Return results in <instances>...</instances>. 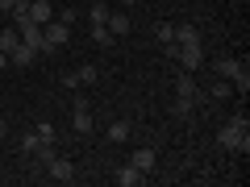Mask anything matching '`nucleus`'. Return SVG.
<instances>
[{"label": "nucleus", "mask_w": 250, "mask_h": 187, "mask_svg": "<svg viewBox=\"0 0 250 187\" xmlns=\"http://www.w3.org/2000/svg\"><path fill=\"white\" fill-rule=\"evenodd\" d=\"M217 142H221L225 150H242V154H246L250 150V125H246V116H229L225 129L217 133Z\"/></svg>", "instance_id": "f257e3e1"}, {"label": "nucleus", "mask_w": 250, "mask_h": 187, "mask_svg": "<svg viewBox=\"0 0 250 187\" xmlns=\"http://www.w3.org/2000/svg\"><path fill=\"white\" fill-rule=\"evenodd\" d=\"M67 42H71V25H62V21H50V25H42V50H46V54L62 50Z\"/></svg>", "instance_id": "f03ea898"}, {"label": "nucleus", "mask_w": 250, "mask_h": 187, "mask_svg": "<svg viewBox=\"0 0 250 187\" xmlns=\"http://www.w3.org/2000/svg\"><path fill=\"white\" fill-rule=\"evenodd\" d=\"M175 62L184 67V71H200V67H205V46H179Z\"/></svg>", "instance_id": "7ed1b4c3"}, {"label": "nucleus", "mask_w": 250, "mask_h": 187, "mask_svg": "<svg viewBox=\"0 0 250 187\" xmlns=\"http://www.w3.org/2000/svg\"><path fill=\"white\" fill-rule=\"evenodd\" d=\"M46 175H50L54 183H71V179H75V162H71V158H59V154H54V158L46 162Z\"/></svg>", "instance_id": "20e7f679"}, {"label": "nucleus", "mask_w": 250, "mask_h": 187, "mask_svg": "<svg viewBox=\"0 0 250 187\" xmlns=\"http://www.w3.org/2000/svg\"><path fill=\"white\" fill-rule=\"evenodd\" d=\"M25 13H29V21H38V25H50L54 21V4L50 0H29Z\"/></svg>", "instance_id": "39448f33"}, {"label": "nucleus", "mask_w": 250, "mask_h": 187, "mask_svg": "<svg viewBox=\"0 0 250 187\" xmlns=\"http://www.w3.org/2000/svg\"><path fill=\"white\" fill-rule=\"evenodd\" d=\"M142 179H146V175H142V170L134 167V162H121V167L113 170V183H121V187H138Z\"/></svg>", "instance_id": "423d86ee"}, {"label": "nucleus", "mask_w": 250, "mask_h": 187, "mask_svg": "<svg viewBox=\"0 0 250 187\" xmlns=\"http://www.w3.org/2000/svg\"><path fill=\"white\" fill-rule=\"evenodd\" d=\"M129 162H134V167L142 170V175H150V170L159 167V154H154L150 146H138V150H134V158H129Z\"/></svg>", "instance_id": "0eeeda50"}, {"label": "nucleus", "mask_w": 250, "mask_h": 187, "mask_svg": "<svg viewBox=\"0 0 250 187\" xmlns=\"http://www.w3.org/2000/svg\"><path fill=\"white\" fill-rule=\"evenodd\" d=\"M171 42L175 46H200V29L196 25H175L171 29Z\"/></svg>", "instance_id": "6e6552de"}, {"label": "nucleus", "mask_w": 250, "mask_h": 187, "mask_svg": "<svg viewBox=\"0 0 250 187\" xmlns=\"http://www.w3.org/2000/svg\"><path fill=\"white\" fill-rule=\"evenodd\" d=\"M104 25H108V34H113V37H125L129 29H134V21H129V13H108Z\"/></svg>", "instance_id": "1a4fd4ad"}, {"label": "nucleus", "mask_w": 250, "mask_h": 187, "mask_svg": "<svg viewBox=\"0 0 250 187\" xmlns=\"http://www.w3.org/2000/svg\"><path fill=\"white\" fill-rule=\"evenodd\" d=\"M9 62H13V67H34V62H38V50H34V46H25V42H21L17 50L9 54Z\"/></svg>", "instance_id": "9d476101"}, {"label": "nucleus", "mask_w": 250, "mask_h": 187, "mask_svg": "<svg viewBox=\"0 0 250 187\" xmlns=\"http://www.w3.org/2000/svg\"><path fill=\"white\" fill-rule=\"evenodd\" d=\"M71 129L75 133H92V108H71Z\"/></svg>", "instance_id": "9b49d317"}, {"label": "nucleus", "mask_w": 250, "mask_h": 187, "mask_svg": "<svg viewBox=\"0 0 250 187\" xmlns=\"http://www.w3.org/2000/svg\"><path fill=\"white\" fill-rule=\"evenodd\" d=\"M242 67H246V62H238V58H229V54H225V58H217V62H213V71L221 75V79H233V75H238Z\"/></svg>", "instance_id": "f8f14e48"}, {"label": "nucleus", "mask_w": 250, "mask_h": 187, "mask_svg": "<svg viewBox=\"0 0 250 187\" xmlns=\"http://www.w3.org/2000/svg\"><path fill=\"white\" fill-rule=\"evenodd\" d=\"M17 46H21V34H17V25H13V21H9V25L0 29V50H4V54H13V50H17Z\"/></svg>", "instance_id": "ddd939ff"}, {"label": "nucleus", "mask_w": 250, "mask_h": 187, "mask_svg": "<svg viewBox=\"0 0 250 187\" xmlns=\"http://www.w3.org/2000/svg\"><path fill=\"white\" fill-rule=\"evenodd\" d=\"M88 21H92V25H104V21H108V0H92V4H88Z\"/></svg>", "instance_id": "4468645a"}, {"label": "nucleus", "mask_w": 250, "mask_h": 187, "mask_svg": "<svg viewBox=\"0 0 250 187\" xmlns=\"http://www.w3.org/2000/svg\"><path fill=\"white\" fill-rule=\"evenodd\" d=\"M175 96H196V79H192V75H175Z\"/></svg>", "instance_id": "2eb2a0df"}, {"label": "nucleus", "mask_w": 250, "mask_h": 187, "mask_svg": "<svg viewBox=\"0 0 250 187\" xmlns=\"http://www.w3.org/2000/svg\"><path fill=\"white\" fill-rule=\"evenodd\" d=\"M229 92H233V83H229V79H221V75H217V79L208 83V96H213V100H225Z\"/></svg>", "instance_id": "dca6fc26"}, {"label": "nucleus", "mask_w": 250, "mask_h": 187, "mask_svg": "<svg viewBox=\"0 0 250 187\" xmlns=\"http://www.w3.org/2000/svg\"><path fill=\"white\" fill-rule=\"evenodd\" d=\"M17 146H21V154H34L38 146H42V137H38V129H34V133H21V137H17Z\"/></svg>", "instance_id": "f3484780"}, {"label": "nucleus", "mask_w": 250, "mask_h": 187, "mask_svg": "<svg viewBox=\"0 0 250 187\" xmlns=\"http://www.w3.org/2000/svg\"><path fill=\"white\" fill-rule=\"evenodd\" d=\"M129 137V121H113L108 125V142H125Z\"/></svg>", "instance_id": "a211bd4d"}, {"label": "nucleus", "mask_w": 250, "mask_h": 187, "mask_svg": "<svg viewBox=\"0 0 250 187\" xmlns=\"http://www.w3.org/2000/svg\"><path fill=\"white\" fill-rule=\"evenodd\" d=\"M229 83H233V88H238V92H242V96H246V92H250V67H242V71H238V75H233V79H229Z\"/></svg>", "instance_id": "6ab92c4d"}, {"label": "nucleus", "mask_w": 250, "mask_h": 187, "mask_svg": "<svg viewBox=\"0 0 250 187\" xmlns=\"http://www.w3.org/2000/svg\"><path fill=\"white\" fill-rule=\"evenodd\" d=\"M92 42H96V46H113V34H108V25H92Z\"/></svg>", "instance_id": "aec40b11"}, {"label": "nucleus", "mask_w": 250, "mask_h": 187, "mask_svg": "<svg viewBox=\"0 0 250 187\" xmlns=\"http://www.w3.org/2000/svg\"><path fill=\"white\" fill-rule=\"evenodd\" d=\"M171 29H175L171 21H159V25H154V42H163V46H167V42H171Z\"/></svg>", "instance_id": "412c9836"}, {"label": "nucleus", "mask_w": 250, "mask_h": 187, "mask_svg": "<svg viewBox=\"0 0 250 187\" xmlns=\"http://www.w3.org/2000/svg\"><path fill=\"white\" fill-rule=\"evenodd\" d=\"M75 75H80V83H96V79H100V71L92 67V62H83V67H80Z\"/></svg>", "instance_id": "4be33fe9"}, {"label": "nucleus", "mask_w": 250, "mask_h": 187, "mask_svg": "<svg viewBox=\"0 0 250 187\" xmlns=\"http://www.w3.org/2000/svg\"><path fill=\"white\" fill-rule=\"evenodd\" d=\"M38 137H42V142H50V137H54V125L42 121V125H38Z\"/></svg>", "instance_id": "5701e85b"}, {"label": "nucleus", "mask_w": 250, "mask_h": 187, "mask_svg": "<svg viewBox=\"0 0 250 187\" xmlns=\"http://www.w3.org/2000/svg\"><path fill=\"white\" fill-rule=\"evenodd\" d=\"M17 9V0H0V13H13Z\"/></svg>", "instance_id": "b1692460"}, {"label": "nucleus", "mask_w": 250, "mask_h": 187, "mask_svg": "<svg viewBox=\"0 0 250 187\" xmlns=\"http://www.w3.org/2000/svg\"><path fill=\"white\" fill-rule=\"evenodd\" d=\"M4 67H9V54H4V50H0V71H4Z\"/></svg>", "instance_id": "393cba45"}, {"label": "nucleus", "mask_w": 250, "mask_h": 187, "mask_svg": "<svg viewBox=\"0 0 250 187\" xmlns=\"http://www.w3.org/2000/svg\"><path fill=\"white\" fill-rule=\"evenodd\" d=\"M0 137H9V121H0Z\"/></svg>", "instance_id": "a878e982"}, {"label": "nucleus", "mask_w": 250, "mask_h": 187, "mask_svg": "<svg viewBox=\"0 0 250 187\" xmlns=\"http://www.w3.org/2000/svg\"><path fill=\"white\" fill-rule=\"evenodd\" d=\"M121 4H125V9H129V4H138V0H121Z\"/></svg>", "instance_id": "bb28decb"}, {"label": "nucleus", "mask_w": 250, "mask_h": 187, "mask_svg": "<svg viewBox=\"0 0 250 187\" xmlns=\"http://www.w3.org/2000/svg\"><path fill=\"white\" fill-rule=\"evenodd\" d=\"M50 4H59V0H50Z\"/></svg>", "instance_id": "cd10ccee"}]
</instances>
